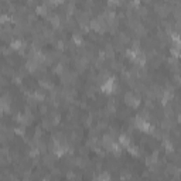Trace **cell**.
<instances>
[{
    "label": "cell",
    "mask_w": 181,
    "mask_h": 181,
    "mask_svg": "<svg viewBox=\"0 0 181 181\" xmlns=\"http://www.w3.org/2000/svg\"><path fill=\"white\" fill-rule=\"evenodd\" d=\"M101 143H102V146L105 147V149H107V150H110V147L113 146V143H115V140H113V136L112 134H103L102 136V140H101Z\"/></svg>",
    "instance_id": "6da1fadb"
},
{
    "label": "cell",
    "mask_w": 181,
    "mask_h": 181,
    "mask_svg": "<svg viewBox=\"0 0 181 181\" xmlns=\"http://www.w3.org/2000/svg\"><path fill=\"white\" fill-rule=\"evenodd\" d=\"M118 143L120 144L122 147H129L130 144V136L129 134H126V133H122V134H119V139H118Z\"/></svg>",
    "instance_id": "7a4b0ae2"
},
{
    "label": "cell",
    "mask_w": 181,
    "mask_h": 181,
    "mask_svg": "<svg viewBox=\"0 0 181 181\" xmlns=\"http://www.w3.org/2000/svg\"><path fill=\"white\" fill-rule=\"evenodd\" d=\"M72 42L75 45H78V47H82V45H84V38H82V34L78 33V31H74V34H72Z\"/></svg>",
    "instance_id": "3957f363"
},
{
    "label": "cell",
    "mask_w": 181,
    "mask_h": 181,
    "mask_svg": "<svg viewBox=\"0 0 181 181\" xmlns=\"http://www.w3.org/2000/svg\"><path fill=\"white\" fill-rule=\"evenodd\" d=\"M103 52H105V57H106V58H109V59H113V57H115V50H113L112 44H106Z\"/></svg>",
    "instance_id": "277c9868"
},
{
    "label": "cell",
    "mask_w": 181,
    "mask_h": 181,
    "mask_svg": "<svg viewBox=\"0 0 181 181\" xmlns=\"http://www.w3.org/2000/svg\"><path fill=\"white\" fill-rule=\"evenodd\" d=\"M123 101H124V103L126 105H129V106H132V103H133V101H134V92H126L124 93V96H123Z\"/></svg>",
    "instance_id": "5b68a950"
},
{
    "label": "cell",
    "mask_w": 181,
    "mask_h": 181,
    "mask_svg": "<svg viewBox=\"0 0 181 181\" xmlns=\"http://www.w3.org/2000/svg\"><path fill=\"white\" fill-rule=\"evenodd\" d=\"M163 147L166 149V151L167 153H173L174 151V144H173V141L170 140V139H164V141H163Z\"/></svg>",
    "instance_id": "8992f818"
},
{
    "label": "cell",
    "mask_w": 181,
    "mask_h": 181,
    "mask_svg": "<svg viewBox=\"0 0 181 181\" xmlns=\"http://www.w3.org/2000/svg\"><path fill=\"white\" fill-rule=\"evenodd\" d=\"M36 11H37V14H40V16H44V17H47L48 14V7L45 4H40V6H37L36 7Z\"/></svg>",
    "instance_id": "52a82bcc"
},
{
    "label": "cell",
    "mask_w": 181,
    "mask_h": 181,
    "mask_svg": "<svg viewBox=\"0 0 181 181\" xmlns=\"http://www.w3.org/2000/svg\"><path fill=\"white\" fill-rule=\"evenodd\" d=\"M170 54H171L173 58L177 59V58H180V57H181V50L175 44H173V47H170Z\"/></svg>",
    "instance_id": "ba28073f"
},
{
    "label": "cell",
    "mask_w": 181,
    "mask_h": 181,
    "mask_svg": "<svg viewBox=\"0 0 181 181\" xmlns=\"http://www.w3.org/2000/svg\"><path fill=\"white\" fill-rule=\"evenodd\" d=\"M33 95H34V98L37 99V102H42V101H45V93H44V89H37V90H34Z\"/></svg>",
    "instance_id": "9c48e42d"
},
{
    "label": "cell",
    "mask_w": 181,
    "mask_h": 181,
    "mask_svg": "<svg viewBox=\"0 0 181 181\" xmlns=\"http://www.w3.org/2000/svg\"><path fill=\"white\" fill-rule=\"evenodd\" d=\"M110 151H112L115 156H120V153H122V146L115 141V143H113V146L110 147Z\"/></svg>",
    "instance_id": "30bf717a"
},
{
    "label": "cell",
    "mask_w": 181,
    "mask_h": 181,
    "mask_svg": "<svg viewBox=\"0 0 181 181\" xmlns=\"http://www.w3.org/2000/svg\"><path fill=\"white\" fill-rule=\"evenodd\" d=\"M14 133L19 136H25V127L24 124H20V126H17L16 129H14Z\"/></svg>",
    "instance_id": "8fae6325"
},
{
    "label": "cell",
    "mask_w": 181,
    "mask_h": 181,
    "mask_svg": "<svg viewBox=\"0 0 181 181\" xmlns=\"http://www.w3.org/2000/svg\"><path fill=\"white\" fill-rule=\"evenodd\" d=\"M118 40L122 42V44H126V42H129V37H127L124 33H119L118 34Z\"/></svg>",
    "instance_id": "7c38bea8"
},
{
    "label": "cell",
    "mask_w": 181,
    "mask_h": 181,
    "mask_svg": "<svg viewBox=\"0 0 181 181\" xmlns=\"http://www.w3.org/2000/svg\"><path fill=\"white\" fill-rule=\"evenodd\" d=\"M127 150H129V153L132 156H139V147L137 146H133V144H130V146L127 147Z\"/></svg>",
    "instance_id": "4fadbf2b"
},
{
    "label": "cell",
    "mask_w": 181,
    "mask_h": 181,
    "mask_svg": "<svg viewBox=\"0 0 181 181\" xmlns=\"http://www.w3.org/2000/svg\"><path fill=\"white\" fill-rule=\"evenodd\" d=\"M98 178L101 181H110V174L107 171H103V173H101V174H99Z\"/></svg>",
    "instance_id": "5bb4252c"
},
{
    "label": "cell",
    "mask_w": 181,
    "mask_h": 181,
    "mask_svg": "<svg viewBox=\"0 0 181 181\" xmlns=\"http://www.w3.org/2000/svg\"><path fill=\"white\" fill-rule=\"evenodd\" d=\"M54 161H55L54 156H47V157H45V160H44V163H45V166H47V167H52Z\"/></svg>",
    "instance_id": "9a60e30c"
},
{
    "label": "cell",
    "mask_w": 181,
    "mask_h": 181,
    "mask_svg": "<svg viewBox=\"0 0 181 181\" xmlns=\"http://www.w3.org/2000/svg\"><path fill=\"white\" fill-rule=\"evenodd\" d=\"M37 149L40 150V153H45V151H47V144H45L44 141L40 140L38 144H37Z\"/></svg>",
    "instance_id": "2e32d148"
},
{
    "label": "cell",
    "mask_w": 181,
    "mask_h": 181,
    "mask_svg": "<svg viewBox=\"0 0 181 181\" xmlns=\"http://www.w3.org/2000/svg\"><path fill=\"white\" fill-rule=\"evenodd\" d=\"M130 173H127V171H122L120 173V180L122 181H127V180H130Z\"/></svg>",
    "instance_id": "e0dca14e"
},
{
    "label": "cell",
    "mask_w": 181,
    "mask_h": 181,
    "mask_svg": "<svg viewBox=\"0 0 181 181\" xmlns=\"http://www.w3.org/2000/svg\"><path fill=\"white\" fill-rule=\"evenodd\" d=\"M64 45H65V44H64V41H62V40H58V41L55 42V47L58 48L59 51H62V50H64V48H65Z\"/></svg>",
    "instance_id": "ac0fdd59"
},
{
    "label": "cell",
    "mask_w": 181,
    "mask_h": 181,
    "mask_svg": "<svg viewBox=\"0 0 181 181\" xmlns=\"http://www.w3.org/2000/svg\"><path fill=\"white\" fill-rule=\"evenodd\" d=\"M40 110H41V113H47V106H45V105H41V106H40Z\"/></svg>",
    "instance_id": "d6986e66"
}]
</instances>
